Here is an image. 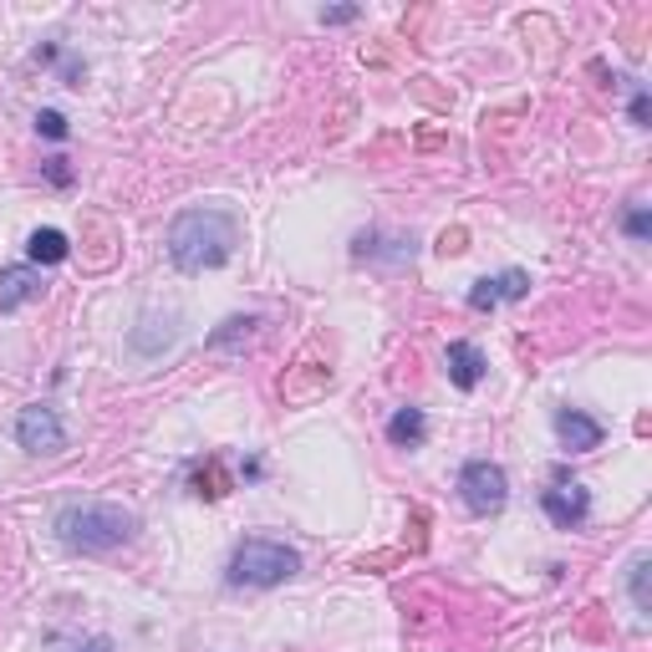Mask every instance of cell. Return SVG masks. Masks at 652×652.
<instances>
[{
	"mask_svg": "<svg viewBox=\"0 0 652 652\" xmlns=\"http://www.w3.org/2000/svg\"><path fill=\"white\" fill-rule=\"evenodd\" d=\"M540 510L555 530H581L591 520V489L576 485V480H555L551 489H540Z\"/></svg>",
	"mask_w": 652,
	"mask_h": 652,
	"instance_id": "6",
	"label": "cell"
},
{
	"mask_svg": "<svg viewBox=\"0 0 652 652\" xmlns=\"http://www.w3.org/2000/svg\"><path fill=\"white\" fill-rule=\"evenodd\" d=\"M627 113H632L637 128H648V92H642V87L632 92V107H627Z\"/></svg>",
	"mask_w": 652,
	"mask_h": 652,
	"instance_id": "19",
	"label": "cell"
},
{
	"mask_svg": "<svg viewBox=\"0 0 652 652\" xmlns=\"http://www.w3.org/2000/svg\"><path fill=\"white\" fill-rule=\"evenodd\" d=\"M555 438H561L566 453H591V449H602L606 429L591 413H581V408H555Z\"/></svg>",
	"mask_w": 652,
	"mask_h": 652,
	"instance_id": "7",
	"label": "cell"
},
{
	"mask_svg": "<svg viewBox=\"0 0 652 652\" xmlns=\"http://www.w3.org/2000/svg\"><path fill=\"white\" fill-rule=\"evenodd\" d=\"M16 444L26 453H36V459H51V453L67 449V423H62L56 408L31 402V408H21L16 413Z\"/></svg>",
	"mask_w": 652,
	"mask_h": 652,
	"instance_id": "5",
	"label": "cell"
},
{
	"mask_svg": "<svg viewBox=\"0 0 652 652\" xmlns=\"http://www.w3.org/2000/svg\"><path fill=\"white\" fill-rule=\"evenodd\" d=\"M26 255H31V266H62V260L72 255V240L62 230H31Z\"/></svg>",
	"mask_w": 652,
	"mask_h": 652,
	"instance_id": "12",
	"label": "cell"
},
{
	"mask_svg": "<svg viewBox=\"0 0 652 652\" xmlns=\"http://www.w3.org/2000/svg\"><path fill=\"white\" fill-rule=\"evenodd\" d=\"M648 571H652V561H648V555H637V561H632V571H627V586H632V602H637V612H652V597H648Z\"/></svg>",
	"mask_w": 652,
	"mask_h": 652,
	"instance_id": "13",
	"label": "cell"
},
{
	"mask_svg": "<svg viewBox=\"0 0 652 652\" xmlns=\"http://www.w3.org/2000/svg\"><path fill=\"white\" fill-rule=\"evenodd\" d=\"M459 500L474 510V515H500L504 500H510V474L489 459H469L459 469Z\"/></svg>",
	"mask_w": 652,
	"mask_h": 652,
	"instance_id": "4",
	"label": "cell"
},
{
	"mask_svg": "<svg viewBox=\"0 0 652 652\" xmlns=\"http://www.w3.org/2000/svg\"><path fill=\"white\" fill-rule=\"evenodd\" d=\"M530 291V276L525 270H500V276H485V281L469 285V306L474 311H495V306L504 302H520Z\"/></svg>",
	"mask_w": 652,
	"mask_h": 652,
	"instance_id": "8",
	"label": "cell"
},
{
	"mask_svg": "<svg viewBox=\"0 0 652 652\" xmlns=\"http://www.w3.org/2000/svg\"><path fill=\"white\" fill-rule=\"evenodd\" d=\"M444 368H449V383L459 387V393H474V387L485 383V351L474 347V342H449V351H444Z\"/></svg>",
	"mask_w": 652,
	"mask_h": 652,
	"instance_id": "10",
	"label": "cell"
},
{
	"mask_svg": "<svg viewBox=\"0 0 652 652\" xmlns=\"http://www.w3.org/2000/svg\"><path fill=\"white\" fill-rule=\"evenodd\" d=\"M321 21L327 26H347V21H357V5H332V11H321Z\"/></svg>",
	"mask_w": 652,
	"mask_h": 652,
	"instance_id": "18",
	"label": "cell"
},
{
	"mask_svg": "<svg viewBox=\"0 0 652 652\" xmlns=\"http://www.w3.org/2000/svg\"><path fill=\"white\" fill-rule=\"evenodd\" d=\"M622 230L632 234V240H652V215H648V204H632V209L622 215Z\"/></svg>",
	"mask_w": 652,
	"mask_h": 652,
	"instance_id": "16",
	"label": "cell"
},
{
	"mask_svg": "<svg viewBox=\"0 0 652 652\" xmlns=\"http://www.w3.org/2000/svg\"><path fill=\"white\" fill-rule=\"evenodd\" d=\"M47 184H56V189H72V168H67V158H62V153H56V158H47Z\"/></svg>",
	"mask_w": 652,
	"mask_h": 652,
	"instance_id": "17",
	"label": "cell"
},
{
	"mask_svg": "<svg viewBox=\"0 0 652 652\" xmlns=\"http://www.w3.org/2000/svg\"><path fill=\"white\" fill-rule=\"evenodd\" d=\"M255 327H260V317H230V321H225V327H219L215 336H209V347H230L234 336H245V342H251V336H255Z\"/></svg>",
	"mask_w": 652,
	"mask_h": 652,
	"instance_id": "14",
	"label": "cell"
},
{
	"mask_svg": "<svg viewBox=\"0 0 652 652\" xmlns=\"http://www.w3.org/2000/svg\"><path fill=\"white\" fill-rule=\"evenodd\" d=\"M423 438H429L423 408H398V413L387 419V444H393V449H419Z\"/></svg>",
	"mask_w": 652,
	"mask_h": 652,
	"instance_id": "11",
	"label": "cell"
},
{
	"mask_svg": "<svg viewBox=\"0 0 652 652\" xmlns=\"http://www.w3.org/2000/svg\"><path fill=\"white\" fill-rule=\"evenodd\" d=\"M72 652H113V642H107V637H87V642H77Z\"/></svg>",
	"mask_w": 652,
	"mask_h": 652,
	"instance_id": "21",
	"label": "cell"
},
{
	"mask_svg": "<svg viewBox=\"0 0 652 652\" xmlns=\"http://www.w3.org/2000/svg\"><path fill=\"white\" fill-rule=\"evenodd\" d=\"M36 133L51 138V143H62V138L72 133V128H67V117L56 113V107H41V113H36Z\"/></svg>",
	"mask_w": 652,
	"mask_h": 652,
	"instance_id": "15",
	"label": "cell"
},
{
	"mask_svg": "<svg viewBox=\"0 0 652 652\" xmlns=\"http://www.w3.org/2000/svg\"><path fill=\"white\" fill-rule=\"evenodd\" d=\"M138 536V515L123 504L107 500H87V504H67L56 515V540L77 555H107L117 546H128Z\"/></svg>",
	"mask_w": 652,
	"mask_h": 652,
	"instance_id": "2",
	"label": "cell"
},
{
	"mask_svg": "<svg viewBox=\"0 0 652 652\" xmlns=\"http://www.w3.org/2000/svg\"><path fill=\"white\" fill-rule=\"evenodd\" d=\"M240 245V225L230 209H184L168 225V260L184 276H204L219 270Z\"/></svg>",
	"mask_w": 652,
	"mask_h": 652,
	"instance_id": "1",
	"label": "cell"
},
{
	"mask_svg": "<svg viewBox=\"0 0 652 652\" xmlns=\"http://www.w3.org/2000/svg\"><path fill=\"white\" fill-rule=\"evenodd\" d=\"M302 571V555L291 551L285 540H266V536H251L240 540L230 555V586H255V591H270V586L291 581Z\"/></svg>",
	"mask_w": 652,
	"mask_h": 652,
	"instance_id": "3",
	"label": "cell"
},
{
	"mask_svg": "<svg viewBox=\"0 0 652 652\" xmlns=\"http://www.w3.org/2000/svg\"><path fill=\"white\" fill-rule=\"evenodd\" d=\"M82 77H87V67H82V62H77V56H62V82H72V87H77V82H82Z\"/></svg>",
	"mask_w": 652,
	"mask_h": 652,
	"instance_id": "20",
	"label": "cell"
},
{
	"mask_svg": "<svg viewBox=\"0 0 652 652\" xmlns=\"http://www.w3.org/2000/svg\"><path fill=\"white\" fill-rule=\"evenodd\" d=\"M41 291H47V281H41V270L36 266H5L0 270V311H21V306L41 302Z\"/></svg>",
	"mask_w": 652,
	"mask_h": 652,
	"instance_id": "9",
	"label": "cell"
}]
</instances>
